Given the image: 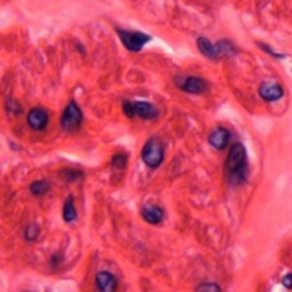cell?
<instances>
[{
  "instance_id": "cell-1",
  "label": "cell",
  "mask_w": 292,
  "mask_h": 292,
  "mask_svg": "<svg viewBox=\"0 0 292 292\" xmlns=\"http://www.w3.org/2000/svg\"><path fill=\"white\" fill-rule=\"evenodd\" d=\"M227 178L232 186H242L248 178V158L246 147L242 143L232 144L225 163Z\"/></svg>"
},
{
  "instance_id": "cell-2",
  "label": "cell",
  "mask_w": 292,
  "mask_h": 292,
  "mask_svg": "<svg viewBox=\"0 0 292 292\" xmlns=\"http://www.w3.org/2000/svg\"><path fill=\"white\" fill-rule=\"evenodd\" d=\"M165 158V147L157 137L149 138L142 149V160L151 169H156Z\"/></svg>"
},
{
  "instance_id": "cell-3",
  "label": "cell",
  "mask_w": 292,
  "mask_h": 292,
  "mask_svg": "<svg viewBox=\"0 0 292 292\" xmlns=\"http://www.w3.org/2000/svg\"><path fill=\"white\" fill-rule=\"evenodd\" d=\"M118 38L122 42L123 47L130 52H141L143 47L152 39L151 35H147L143 32H131V30L117 29Z\"/></svg>"
},
{
  "instance_id": "cell-4",
  "label": "cell",
  "mask_w": 292,
  "mask_h": 292,
  "mask_svg": "<svg viewBox=\"0 0 292 292\" xmlns=\"http://www.w3.org/2000/svg\"><path fill=\"white\" fill-rule=\"evenodd\" d=\"M83 121V113L75 101H70L61 116V129L66 132H74L79 130Z\"/></svg>"
},
{
  "instance_id": "cell-5",
  "label": "cell",
  "mask_w": 292,
  "mask_h": 292,
  "mask_svg": "<svg viewBox=\"0 0 292 292\" xmlns=\"http://www.w3.org/2000/svg\"><path fill=\"white\" fill-rule=\"evenodd\" d=\"M26 121H28V125L32 127L35 131H42L47 127L49 121L48 112L46 109L40 108V107H35V108L30 109L28 116H26Z\"/></svg>"
},
{
  "instance_id": "cell-6",
  "label": "cell",
  "mask_w": 292,
  "mask_h": 292,
  "mask_svg": "<svg viewBox=\"0 0 292 292\" xmlns=\"http://www.w3.org/2000/svg\"><path fill=\"white\" fill-rule=\"evenodd\" d=\"M177 86L179 87L182 91L187 92V94L192 95H200L208 90V83L200 77H186L180 83H177Z\"/></svg>"
},
{
  "instance_id": "cell-7",
  "label": "cell",
  "mask_w": 292,
  "mask_h": 292,
  "mask_svg": "<svg viewBox=\"0 0 292 292\" xmlns=\"http://www.w3.org/2000/svg\"><path fill=\"white\" fill-rule=\"evenodd\" d=\"M258 95H260L262 100L268 101V103H273V101L281 100L282 97L284 96V90L278 83L263 82L258 89Z\"/></svg>"
},
{
  "instance_id": "cell-8",
  "label": "cell",
  "mask_w": 292,
  "mask_h": 292,
  "mask_svg": "<svg viewBox=\"0 0 292 292\" xmlns=\"http://www.w3.org/2000/svg\"><path fill=\"white\" fill-rule=\"evenodd\" d=\"M230 138H231V134H230V131L226 127L218 126L210 131L209 137H208V142H209V144L213 148L222 151L229 144Z\"/></svg>"
},
{
  "instance_id": "cell-9",
  "label": "cell",
  "mask_w": 292,
  "mask_h": 292,
  "mask_svg": "<svg viewBox=\"0 0 292 292\" xmlns=\"http://www.w3.org/2000/svg\"><path fill=\"white\" fill-rule=\"evenodd\" d=\"M132 107H134V116L142 120L152 121L158 117V109L148 101H134Z\"/></svg>"
},
{
  "instance_id": "cell-10",
  "label": "cell",
  "mask_w": 292,
  "mask_h": 292,
  "mask_svg": "<svg viewBox=\"0 0 292 292\" xmlns=\"http://www.w3.org/2000/svg\"><path fill=\"white\" fill-rule=\"evenodd\" d=\"M141 215L146 222L151 225H160L165 217V212L161 206L156 204H147L142 208Z\"/></svg>"
},
{
  "instance_id": "cell-11",
  "label": "cell",
  "mask_w": 292,
  "mask_h": 292,
  "mask_svg": "<svg viewBox=\"0 0 292 292\" xmlns=\"http://www.w3.org/2000/svg\"><path fill=\"white\" fill-rule=\"evenodd\" d=\"M96 286L103 292H111L117 289V279L109 272H100L96 275Z\"/></svg>"
},
{
  "instance_id": "cell-12",
  "label": "cell",
  "mask_w": 292,
  "mask_h": 292,
  "mask_svg": "<svg viewBox=\"0 0 292 292\" xmlns=\"http://www.w3.org/2000/svg\"><path fill=\"white\" fill-rule=\"evenodd\" d=\"M196 46H198V49L201 52V55L205 56L206 59H210V60H217L218 59L217 51H216V44H213L208 38H198Z\"/></svg>"
},
{
  "instance_id": "cell-13",
  "label": "cell",
  "mask_w": 292,
  "mask_h": 292,
  "mask_svg": "<svg viewBox=\"0 0 292 292\" xmlns=\"http://www.w3.org/2000/svg\"><path fill=\"white\" fill-rule=\"evenodd\" d=\"M216 51H217L218 59L221 58H231L238 54V48L235 47L231 40L221 39L216 43Z\"/></svg>"
},
{
  "instance_id": "cell-14",
  "label": "cell",
  "mask_w": 292,
  "mask_h": 292,
  "mask_svg": "<svg viewBox=\"0 0 292 292\" xmlns=\"http://www.w3.org/2000/svg\"><path fill=\"white\" fill-rule=\"evenodd\" d=\"M63 218L65 222H68V224L75 221V218H77V209H75L74 200H73L72 196H69V198L66 199L65 204H64Z\"/></svg>"
},
{
  "instance_id": "cell-15",
  "label": "cell",
  "mask_w": 292,
  "mask_h": 292,
  "mask_svg": "<svg viewBox=\"0 0 292 292\" xmlns=\"http://www.w3.org/2000/svg\"><path fill=\"white\" fill-rule=\"evenodd\" d=\"M49 190V183L47 180H35L30 184V192H32L34 196L39 198V196H43L48 192Z\"/></svg>"
},
{
  "instance_id": "cell-16",
  "label": "cell",
  "mask_w": 292,
  "mask_h": 292,
  "mask_svg": "<svg viewBox=\"0 0 292 292\" xmlns=\"http://www.w3.org/2000/svg\"><path fill=\"white\" fill-rule=\"evenodd\" d=\"M40 234V229L38 225H29L23 230V236L26 242H35Z\"/></svg>"
},
{
  "instance_id": "cell-17",
  "label": "cell",
  "mask_w": 292,
  "mask_h": 292,
  "mask_svg": "<svg viewBox=\"0 0 292 292\" xmlns=\"http://www.w3.org/2000/svg\"><path fill=\"white\" fill-rule=\"evenodd\" d=\"M127 161H129L127 155H125V153H116V155H113L111 164L116 169H125L127 166Z\"/></svg>"
},
{
  "instance_id": "cell-18",
  "label": "cell",
  "mask_w": 292,
  "mask_h": 292,
  "mask_svg": "<svg viewBox=\"0 0 292 292\" xmlns=\"http://www.w3.org/2000/svg\"><path fill=\"white\" fill-rule=\"evenodd\" d=\"M6 109L8 111L9 113H12V115H21L22 113V107L20 105V103L18 101H16L15 99H7L6 100Z\"/></svg>"
},
{
  "instance_id": "cell-19",
  "label": "cell",
  "mask_w": 292,
  "mask_h": 292,
  "mask_svg": "<svg viewBox=\"0 0 292 292\" xmlns=\"http://www.w3.org/2000/svg\"><path fill=\"white\" fill-rule=\"evenodd\" d=\"M257 46L260 47L261 49H262L265 54H268V55H270V56H273L274 59H284L286 58V55H283V54H278V52H275L274 49L272 48V47L269 46V44H267V43H257Z\"/></svg>"
},
{
  "instance_id": "cell-20",
  "label": "cell",
  "mask_w": 292,
  "mask_h": 292,
  "mask_svg": "<svg viewBox=\"0 0 292 292\" xmlns=\"http://www.w3.org/2000/svg\"><path fill=\"white\" fill-rule=\"evenodd\" d=\"M63 178L68 180H77L78 178L83 177V173L79 172V170H73V169H66L63 172Z\"/></svg>"
},
{
  "instance_id": "cell-21",
  "label": "cell",
  "mask_w": 292,
  "mask_h": 292,
  "mask_svg": "<svg viewBox=\"0 0 292 292\" xmlns=\"http://www.w3.org/2000/svg\"><path fill=\"white\" fill-rule=\"evenodd\" d=\"M196 289L198 291H221V287L218 286V284L216 283H208V282H205V283L203 284H199L198 287H196Z\"/></svg>"
},
{
  "instance_id": "cell-22",
  "label": "cell",
  "mask_w": 292,
  "mask_h": 292,
  "mask_svg": "<svg viewBox=\"0 0 292 292\" xmlns=\"http://www.w3.org/2000/svg\"><path fill=\"white\" fill-rule=\"evenodd\" d=\"M122 111H123V113H125V116H126V117H129V118L135 117L134 116V107H132L131 101H129V100L123 101Z\"/></svg>"
},
{
  "instance_id": "cell-23",
  "label": "cell",
  "mask_w": 292,
  "mask_h": 292,
  "mask_svg": "<svg viewBox=\"0 0 292 292\" xmlns=\"http://www.w3.org/2000/svg\"><path fill=\"white\" fill-rule=\"evenodd\" d=\"M61 263H63V256H61L60 253H55V255H52L51 268H54V269H58Z\"/></svg>"
},
{
  "instance_id": "cell-24",
  "label": "cell",
  "mask_w": 292,
  "mask_h": 292,
  "mask_svg": "<svg viewBox=\"0 0 292 292\" xmlns=\"http://www.w3.org/2000/svg\"><path fill=\"white\" fill-rule=\"evenodd\" d=\"M282 283H283V286L286 287V288H292V273H288V274H286L282 278Z\"/></svg>"
}]
</instances>
